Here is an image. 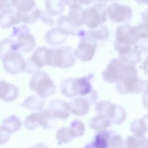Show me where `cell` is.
Here are the masks:
<instances>
[{"mask_svg":"<svg viewBox=\"0 0 148 148\" xmlns=\"http://www.w3.org/2000/svg\"><path fill=\"white\" fill-rule=\"evenodd\" d=\"M45 105V99L38 95L29 96L21 103V106L32 110L41 111Z\"/></svg>","mask_w":148,"mask_h":148,"instance_id":"24","label":"cell"},{"mask_svg":"<svg viewBox=\"0 0 148 148\" xmlns=\"http://www.w3.org/2000/svg\"><path fill=\"white\" fill-rule=\"evenodd\" d=\"M87 32L89 36L95 41L106 40L108 39L109 36V30L108 28L104 25H99Z\"/></svg>","mask_w":148,"mask_h":148,"instance_id":"30","label":"cell"},{"mask_svg":"<svg viewBox=\"0 0 148 148\" xmlns=\"http://www.w3.org/2000/svg\"><path fill=\"white\" fill-rule=\"evenodd\" d=\"M109 148H124V140L120 135L113 133L109 139Z\"/></svg>","mask_w":148,"mask_h":148,"instance_id":"40","label":"cell"},{"mask_svg":"<svg viewBox=\"0 0 148 148\" xmlns=\"http://www.w3.org/2000/svg\"><path fill=\"white\" fill-rule=\"evenodd\" d=\"M141 18L143 23L148 25V8L141 13Z\"/></svg>","mask_w":148,"mask_h":148,"instance_id":"47","label":"cell"},{"mask_svg":"<svg viewBox=\"0 0 148 148\" xmlns=\"http://www.w3.org/2000/svg\"><path fill=\"white\" fill-rule=\"evenodd\" d=\"M40 12V10L36 8L28 13H23L16 10V15L20 23L23 22L25 24H33L39 18Z\"/></svg>","mask_w":148,"mask_h":148,"instance_id":"27","label":"cell"},{"mask_svg":"<svg viewBox=\"0 0 148 148\" xmlns=\"http://www.w3.org/2000/svg\"><path fill=\"white\" fill-rule=\"evenodd\" d=\"M116 87L117 92L121 94H138L143 91L146 83L138 77L137 70L134 66L124 64Z\"/></svg>","mask_w":148,"mask_h":148,"instance_id":"1","label":"cell"},{"mask_svg":"<svg viewBox=\"0 0 148 148\" xmlns=\"http://www.w3.org/2000/svg\"><path fill=\"white\" fill-rule=\"evenodd\" d=\"M123 65L119 58L112 59L102 72L103 80L109 83H116L120 79Z\"/></svg>","mask_w":148,"mask_h":148,"instance_id":"10","label":"cell"},{"mask_svg":"<svg viewBox=\"0 0 148 148\" xmlns=\"http://www.w3.org/2000/svg\"><path fill=\"white\" fill-rule=\"evenodd\" d=\"M19 23L16 12L11 8L5 9L0 13V27L1 28H8Z\"/></svg>","mask_w":148,"mask_h":148,"instance_id":"18","label":"cell"},{"mask_svg":"<svg viewBox=\"0 0 148 148\" xmlns=\"http://www.w3.org/2000/svg\"><path fill=\"white\" fill-rule=\"evenodd\" d=\"M93 77L94 75L91 73L80 78H76L77 95L78 97H85L93 90L91 83V80Z\"/></svg>","mask_w":148,"mask_h":148,"instance_id":"20","label":"cell"},{"mask_svg":"<svg viewBox=\"0 0 148 148\" xmlns=\"http://www.w3.org/2000/svg\"><path fill=\"white\" fill-rule=\"evenodd\" d=\"M12 51H17L15 41L10 38H5L0 41V59Z\"/></svg>","mask_w":148,"mask_h":148,"instance_id":"36","label":"cell"},{"mask_svg":"<svg viewBox=\"0 0 148 148\" xmlns=\"http://www.w3.org/2000/svg\"><path fill=\"white\" fill-rule=\"evenodd\" d=\"M143 69L145 73L148 75V57L143 62Z\"/></svg>","mask_w":148,"mask_h":148,"instance_id":"48","label":"cell"},{"mask_svg":"<svg viewBox=\"0 0 148 148\" xmlns=\"http://www.w3.org/2000/svg\"><path fill=\"white\" fill-rule=\"evenodd\" d=\"M119 59L125 65L134 66L140 61L141 52L138 47L132 46L125 54L120 56Z\"/></svg>","mask_w":148,"mask_h":148,"instance_id":"22","label":"cell"},{"mask_svg":"<svg viewBox=\"0 0 148 148\" xmlns=\"http://www.w3.org/2000/svg\"><path fill=\"white\" fill-rule=\"evenodd\" d=\"M46 11L50 16H58L64 10L66 5L65 1L48 0L45 2Z\"/></svg>","mask_w":148,"mask_h":148,"instance_id":"25","label":"cell"},{"mask_svg":"<svg viewBox=\"0 0 148 148\" xmlns=\"http://www.w3.org/2000/svg\"><path fill=\"white\" fill-rule=\"evenodd\" d=\"M39 18L42 20L45 24L49 25H53L54 24V20L52 18L51 16H50L46 11L40 10Z\"/></svg>","mask_w":148,"mask_h":148,"instance_id":"43","label":"cell"},{"mask_svg":"<svg viewBox=\"0 0 148 148\" xmlns=\"http://www.w3.org/2000/svg\"><path fill=\"white\" fill-rule=\"evenodd\" d=\"M12 132L3 125H0V145L6 143L9 140Z\"/></svg>","mask_w":148,"mask_h":148,"instance_id":"42","label":"cell"},{"mask_svg":"<svg viewBox=\"0 0 148 148\" xmlns=\"http://www.w3.org/2000/svg\"><path fill=\"white\" fill-rule=\"evenodd\" d=\"M18 95V88L14 84L0 80V99L6 102H12Z\"/></svg>","mask_w":148,"mask_h":148,"instance_id":"15","label":"cell"},{"mask_svg":"<svg viewBox=\"0 0 148 148\" xmlns=\"http://www.w3.org/2000/svg\"><path fill=\"white\" fill-rule=\"evenodd\" d=\"M31 148H49V147L44 143H37L36 145H35V146H34Z\"/></svg>","mask_w":148,"mask_h":148,"instance_id":"50","label":"cell"},{"mask_svg":"<svg viewBox=\"0 0 148 148\" xmlns=\"http://www.w3.org/2000/svg\"><path fill=\"white\" fill-rule=\"evenodd\" d=\"M146 148H148V138L146 139Z\"/></svg>","mask_w":148,"mask_h":148,"instance_id":"52","label":"cell"},{"mask_svg":"<svg viewBox=\"0 0 148 148\" xmlns=\"http://www.w3.org/2000/svg\"><path fill=\"white\" fill-rule=\"evenodd\" d=\"M106 14L113 22L124 23L131 19L132 16V10L127 5L113 2L106 8Z\"/></svg>","mask_w":148,"mask_h":148,"instance_id":"8","label":"cell"},{"mask_svg":"<svg viewBox=\"0 0 148 148\" xmlns=\"http://www.w3.org/2000/svg\"><path fill=\"white\" fill-rule=\"evenodd\" d=\"M124 148H146V138L145 136H128L124 140Z\"/></svg>","mask_w":148,"mask_h":148,"instance_id":"29","label":"cell"},{"mask_svg":"<svg viewBox=\"0 0 148 148\" xmlns=\"http://www.w3.org/2000/svg\"><path fill=\"white\" fill-rule=\"evenodd\" d=\"M138 46L140 50L148 53V38L138 40Z\"/></svg>","mask_w":148,"mask_h":148,"instance_id":"44","label":"cell"},{"mask_svg":"<svg viewBox=\"0 0 148 148\" xmlns=\"http://www.w3.org/2000/svg\"><path fill=\"white\" fill-rule=\"evenodd\" d=\"M76 60L74 49L70 46L52 49L51 66L68 68L72 66Z\"/></svg>","mask_w":148,"mask_h":148,"instance_id":"5","label":"cell"},{"mask_svg":"<svg viewBox=\"0 0 148 148\" xmlns=\"http://www.w3.org/2000/svg\"><path fill=\"white\" fill-rule=\"evenodd\" d=\"M29 87L43 98L52 95L56 90L54 82L45 71H39L34 73L29 82Z\"/></svg>","mask_w":148,"mask_h":148,"instance_id":"2","label":"cell"},{"mask_svg":"<svg viewBox=\"0 0 148 148\" xmlns=\"http://www.w3.org/2000/svg\"><path fill=\"white\" fill-rule=\"evenodd\" d=\"M80 38L79 44L74 50L75 57L82 61H89L95 54L97 42L89 36L87 31H84Z\"/></svg>","mask_w":148,"mask_h":148,"instance_id":"6","label":"cell"},{"mask_svg":"<svg viewBox=\"0 0 148 148\" xmlns=\"http://www.w3.org/2000/svg\"><path fill=\"white\" fill-rule=\"evenodd\" d=\"M61 94L67 98L77 96L76 78L69 77L64 79L60 86Z\"/></svg>","mask_w":148,"mask_h":148,"instance_id":"21","label":"cell"},{"mask_svg":"<svg viewBox=\"0 0 148 148\" xmlns=\"http://www.w3.org/2000/svg\"><path fill=\"white\" fill-rule=\"evenodd\" d=\"M65 3L69 8L68 17L76 26L80 27L83 25L82 15L84 10L81 6L80 3L78 1H65Z\"/></svg>","mask_w":148,"mask_h":148,"instance_id":"16","label":"cell"},{"mask_svg":"<svg viewBox=\"0 0 148 148\" xmlns=\"http://www.w3.org/2000/svg\"><path fill=\"white\" fill-rule=\"evenodd\" d=\"M12 5L16 9L17 11L28 13L34 9L35 2L32 0L12 1Z\"/></svg>","mask_w":148,"mask_h":148,"instance_id":"32","label":"cell"},{"mask_svg":"<svg viewBox=\"0 0 148 148\" xmlns=\"http://www.w3.org/2000/svg\"><path fill=\"white\" fill-rule=\"evenodd\" d=\"M88 124L91 128L100 131L106 130L111 125L112 123L109 120L97 115L91 117L89 120Z\"/></svg>","mask_w":148,"mask_h":148,"instance_id":"28","label":"cell"},{"mask_svg":"<svg viewBox=\"0 0 148 148\" xmlns=\"http://www.w3.org/2000/svg\"><path fill=\"white\" fill-rule=\"evenodd\" d=\"M39 113V124L44 129L53 128L56 125V119L49 109H43Z\"/></svg>","mask_w":148,"mask_h":148,"instance_id":"26","label":"cell"},{"mask_svg":"<svg viewBox=\"0 0 148 148\" xmlns=\"http://www.w3.org/2000/svg\"><path fill=\"white\" fill-rule=\"evenodd\" d=\"M126 116L127 113L124 108L120 105H118L116 113L111 121V123L116 125L121 124L125 121Z\"/></svg>","mask_w":148,"mask_h":148,"instance_id":"39","label":"cell"},{"mask_svg":"<svg viewBox=\"0 0 148 148\" xmlns=\"http://www.w3.org/2000/svg\"><path fill=\"white\" fill-rule=\"evenodd\" d=\"M142 103L145 109L148 110V89L144 91L142 95Z\"/></svg>","mask_w":148,"mask_h":148,"instance_id":"45","label":"cell"},{"mask_svg":"<svg viewBox=\"0 0 148 148\" xmlns=\"http://www.w3.org/2000/svg\"><path fill=\"white\" fill-rule=\"evenodd\" d=\"M68 129L72 138H78L83 136L86 130L84 123L81 120L78 119L73 120L71 123Z\"/></svg>","mask_w":148,"mask_h":148,"instance_id":"31","label":"cell"},{"mask_svg":"<svg viewBox=\"0 0 148 148\" xmlns=\"http://www.w3.org/2000/svg\"><path fill=\"white\" fill-rule=\"evenodd\" d=\"M141 119L143 121V122H144V123H145V124L146 127V128L148 131V114L143 116Z\"/></svg>","mask_w":148,"mask_h":148,"instance_id":"49","label":"cell"},{"mask_svg":"<svg viewBox=\"0 0 148 148\" xmlns=\"http://www.w3.org/2000/svg\"><path fill=\"white\" fill-rule=\"evenodd\" d=\"M23 124L28 130H34L39 126V113H32L25 119Z\"/></svg>","mask_w":148,"mask_h":148,"instance_id":"38","label":"cell"},{"mask_svg":"<svg viewBox=\"0 0 148 148\" xmlns=\"http://www.w3.org/2000/svg\"><path fill=\"white\" fill-rule=\"evenodd\" d=\"M29 28L25 25H22L19 27H13L11 36L14 38L19 37L23 35L29 34Z\"/></svg>","mask_w":148,"mask_h":148,"instance_id":"41","label":"cell"},{"mask_svg":"<svg viewBox=\"0 0 148 148\" xmlns=\"http://www.w3.org/2000/svg\"><path fill=\"white\" fill-rule=\"evenodd\" d=\"M118 105L110 101L101 100L95 104V111L97 115L109 120L111 122L117 111Z\"/></svg>","mask_w":148,"mask_h":148,"instance_id":"14","label":"cell"},{"mask_svg":"<svg viewBox=\"0 0 148 148\" xmlns=\"http://www.w3.org/2000/svg\"><path fill=\"white\" fill-rule=\"evenodd\" d=\"M1 60L5 71L11 75H16L24 71L25 61L17 51L8 53Z\"/></svg>","mask_w":148,"mask_h":148,"instance_id":"7","label":"cell"},{"mask_svg":"<svg viewBox=\"0 0 148 148\" xmlns=\"http://www.w3.org/2000/svg\"><path fill=\"white\" fill-rule=\"evenodd\" d=\"M113 133L107 130L98 131L95 134L90 144L92 148H109V139Z\"/></svg>","mask_w":148,"mask_h":148,"instance_id":"19","label":"cell"},{"mask_svg":"<svg viewBox=\"0 0 148 148\" xmlns=\"http://www.w3.org/2000/svg\"><path fill=\"white\" fill-rule=\"evenodd\" d=\"M57 29L62 34L68 36L69 35L79 36L82 30L79 29L71 20L66 16H60L57 20Z\"/></svg>","mask_w":148,"mask_h":148,"instance_id":"12","label":"cell"},{"mask_svg":"<svg viewBox=\"0 0 148 148\" xmlns=\"http://www.w3.org/2000/svg\"><path fill=\"white\" fill-rule=\"evenodd\" d=\"M130 130L134 136L138 137L144 136L145 134L147 131L146 127L142 119H135L130 124Z\"/></svg>","mask_w":148,"mask_h":148,"instance_id":"33","label":"cell"},{"mask_svg":"<svg viewBox=\"0 0 148 148\" xmlns=\"http://www.w3.org/2000/svg\"><path fill=\"white\" fill-rule=\"evenodd\" d=\"M8 128L12 133L18 131L21 126L20 119L16 115H11L2 121V124Z\"/></svg>","mask_w":148,"mask_h":148,"instance_id":"34","label":"cell"},{"mask_svg":"<svg viewBox=\"0 0 148 148\" xmlns=\"http://www.w3.org/2000/svg\"><path fill=\"white\" fill-rule=\"evenodd\" d=\"M106 6L105 3L98 2L83 10V24L90 29L101 25L106 21Z\"/></svg>","mask_w":148,"mask_h":148,"instance_id":"3","label":"cell"},{"mask_svg":"<svg viewBox=\"0 0 148 148\" xmlns=\"http://www.w3.org/2000/svg\"><path fill=\"white\" fill-rule=\"evenodd\" d=\"M16 50L18 52L29 53L36 46L35 39L31 34H27L18 37L15 41Z\"/></svg>","mask_w":148,"mask_h":148,"instance_id":"17","label":"cell"},{"mask_svg":"<svg viewBox=\"0 0 148 148\" xmlns=\"http://www.w3.org/2000/svg\"><path fill=\"white\" fill-rule=\"evenodd\" d=\"M146 88L148 89V81H147V82L146 83Z\"/></svg>","mask_w":148,"mask_h":148,"instance_id":"53","label":"cell"},{"mask_svg":"<svg viewBox=\"0 0 148 148\" xmlns=\"http://www.w3.org/2000/svg\"><path fill=\"white\" fill-rule=\"evenodd\" d=\"M137 2L140 3H145V4H147L148 1H137Z\"/></svg>","mask_w":148,"mask_h":148,"instance_id":"51","label":"cell"},{"mask_svg":"<svg viewBox=\"0 0 148 148\" xmlns=\"http://www.w3.org/2000/svg\"><path fill=\"white\" fill-rule=\"evenodd\" d=\"M131 28L130 24H124L117 27L116 30L114 47L119 56L128 52L139 40L132 35Z\"/></svg>","mask_w":148,"mask_h":148,"instance_id":"4","label":"cell"},{"mask_svg":"<svg viewBox=\"0 0 148 148\" xmlns=\"http://www.w3.org/2000/svg\"><path fill=\"white\" fill-rule=\"evenodd\" d=\"M47 47H38L34 51L32 56L27 59L24 71L29 74H34L46 65V53Z\"/></svg>","mask_w":148,"mask_h":148,"instance_id":"9","label":"cell"},{"mask_svg":"<svg viewBox=\"0 0 148 148\" xmlns=\"http://www.w3.org/2000/svg\"><path fill=\"white\" fill-rule=\"evenodd\" d=\"M91 104L84 97H77L70 102L68 106L71 113L77 116H83L89 111Z\"/></svg>","mask_w":148,"mask_h":148,"instance_id":"13","label":"cell"},{"mask_svg":"<svg viewBox=\"0 0 148 148\" xmlns=\"http://www.w3.org/2000/svg\"><path fill=\"white\" fill-rule=\"evenodd\" d=\"M67 36L60 32L57 28H53L49 29L45 34V40L49 45L57 46L64 43Z\"/></svg>","mask_w":148,"mask_h":148,"instance_id":"23","label":"cell"},{"mask_svg":"<svg viewBox=\"0 0 148 148\" xmlns=\"http://www.w3.org/2000/svg\"><path fill=\"white\" fill-rule=\"evenodd\" d=\"M56 137L59 145L68 143L73 139L69 133L68 127H61L57 131Z\"/></svg>","mask_w":148,"mask_h":148,"instance_id":"37","label":"cell"},{"mask_svg":"<svg viewBox=\"0 0 148 148\" xmlns=\"http://www.w3.org/2000/svg\"><path fill=\"white\" fill-rule=\"evenodd\" d=\"M49 110L56 119H66L71 114L68 103L60 99L51 100L49 103Z\"/></svg>","mask_w":148,"mask_h":148,"instance_id":"11","label":"cell"},{"mask_svg":"<svg viewBox=\"0 0 148 148\" xmlns=\"http://www.w3.org/2000/svg\"><path fill=\"white\" fill-rule=\"evenodd\" d=\"M12 5V1H0V10H4L5 9L10 8Z\"/></svg>","mask_w":148,"mask_h":148,"instance_id":"46","label":"cell"},{"mask_svg":"<svg viewBox=\"0 0 148 148\" xmlns=\"http://www.w3.org/2000/svg\"><path fill=\"white\" fill-rule=\"evenodd\" d=\"M132 35L137 39L148 38V25L145 23H140L131 28Z\"/></svg>","mask_w":148,"mask_h":148,"instance_id":"35","label":"cell"}]
</instances>
